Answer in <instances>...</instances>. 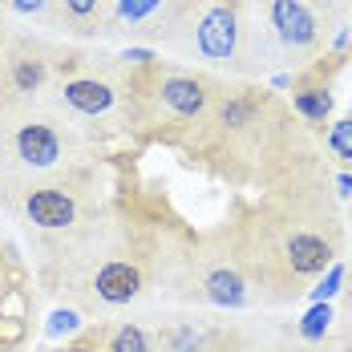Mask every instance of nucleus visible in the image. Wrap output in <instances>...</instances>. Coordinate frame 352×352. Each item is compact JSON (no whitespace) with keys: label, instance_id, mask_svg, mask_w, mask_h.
Segmentation results:
<instances>
[{"label":"nucleus","instance_id":"obj_20","mask_svg":"<svg viewBox=\"0 0 352 352\" xmlns=\"http://www.w3.org/2000/svg\"><path fill=\"white\" fill-rule=\"evenodd\" d=\"M340 296L344 300H340V316L332 320V332H352V272H349V280H344Z\"/></svg>","mask_w":352,"mask_h":352},{"label":"nucleus","instance_id":"obj_12","mask_svg":"<svg viewBox=\"0 0 352 352\" xmlns=\"http://www.w3.org/2000/svg\"><path fill=\"white\" fill-rule=\"evenodd\" d=\"M57 4V25H65L77 36H98L106 29L109 0H53Z\"/></svg>","mask_w":352,"mask_h":352},{"label":"nucleus","instance_id":"obj_7","mask_svg":"<svg viewBox=\"0 0 352 352\" xmlns=\"http://www.w3.org/2000/svg\"><path fill=\"white\" fill-rule=\"evenodd\" d=\"M0 195L21 223H29L53 239H65L73 231H81L89 219H98V211H89V203H85V175L81 170L12 182V186H0Z\"/></svg>","mask_w":352,"mask_h":352},{"label":"nucleus","instance_id":"obj_9","mask_svg":"<svg viewBox=\"0 0 352 352\" xmlns=\"http://www.w3.org/2000/svg\"><path fill=\"white\" fill-rule=\"evenodd\" d=\"M57 61H61V45H49L41 36H12L0 49V73H4L12 106L49 102V89H53V77H57Z\"/></svg>","mask_w":352,"mask_h":352},{"label":"nucleus","instance_id":"obj_22","mask_svg":"<svg viewBox=\"0 0 352 352\" xmlns=\"http://www.w3.org/2000/svg\"><path fill=\"white\" fill-rule=\"evenodd\" d=\"M12 109V98H8V85H4V73H0V118Z\"/></svg>","mask_w":352,"mask_h":352},{"label":"nucleus","instance_id":"obj_10","mask_svg":"<svg viewBox=\"0 0 352 352\" xmlns=\"http://www.w3.org/2000/svg\"><path fill=\"white\" fill-rule=\"evenodd\" d=\"M186 0H109L106 36H130V41H150L162 49L166 33L175 29L178 12Z\"/></svg>","mask_w":352,"mask_h":352},{"label":"nucleus","instance_id":"obj_14","mask_svg":"<svg viewBox=\"0 0 352 352\" xmlns=\"http://www.w3.org/2000/svg\"><path fill=\"white\" fill-rule=\"evenodd\" d=\"M332 320H336V312H332L328 304H312V308L304 312V320L296 324V336H300L304 344H324V336L332 332Z\"/></svg>","mask_w":352,"mask_h":352},{"label":"nucleus","instance_id":"obj_17","mask_svg":"<svg viewBox=\"0 0 352 352\" xmlns=\"http://www.w3.org/2000/svg\"><path fill=\"white\" fill-rule=\"evenodd\" d=\"M344 280H349V267L336 259V263H332V267H328L312 287H308V300H312V304H328L336 292H344Z\"/></svg>","mask_w":352,"mask_h":352},{"label":"nucleus","instance_id":"obj_6","mask_svg":"<svg viewBox=\"0 0 352 352\" xmlns=\"http://www.w3.org/2000/svg\"><path fill=\"white\" fill-rule=\"evenodd\" d=\"M175 280L182 283L186 300L211 304L223 312L255 308V292H251V280H247V267L239 259V247H235L231 231H219V235H207L203 243H195L190 255H182Z\"/></svg>","mask_w":352,"mask_h":352},{"label":"nucleus","instance_id":"obj_8","mask_svg":"<svg viewBox=\"0 0 352 352\" xmlns=\"http://www.w3.org/2000/svg\"><path fill=\"white\" fill-rule=\"evenodd\" d=\"M259 8H263L272 45L280 53V65L287 73L316 69V61H324L328 53L332 33L340 29V21H332L312 0H259Z\"/></svg>","mask_w":352,"mask_h":352},{"label":"nucleus","instance_id":"obj_1","mask_svg":"<svg viewBox=\"0 0 352 352\" xmlns=\"http://www.w3.org/2000/svg\"><path fill=\"white\" fill-rule=\"evenodd\" d=\"M344 231L328 170L316 166L312 175L272 190L247 223L231 227L255 304H292L308 296V287L340 259Z\"/></svg>","mask_w":352,"mask_h":352},{"label":"nucleus","instance_id":"obj_2","mask_svg":"<svg viewBox=\"0 0 352 352\" xmlns=\"http://www.w3.org/2000/svg\"><path fill=\"white\" fill-rule=\"evenodd\" d=\"M190 146L231 182L280 190L316 170L312 130L292 106L263 85H223L211 113L190 134Z\"/></svg>","mask_w":352,"mask_h":352},{"label":"nucleus","instance_id":"obj_18","mask_svg":"<svg viewBox=\"0 0 352 352\" xmlns=\"http://www.w3.org/2000/svg\"><path fill=\"white\" fill-rule=\"evenodd\" d=\"M57 352H106V328H89V332H77L69 344H61Z\"/></svg>","mask_w":352,"mask_h":352},{"label":"nucleus","instance_id":"obj_16","mask_svg":"<svg viewBox=\"0 0 352 352\" xmlns=\"http://www.w3.org/2000/svg\"><path fill=\"white\" fill-rule=\"evenodd\" d=\"M324 146H328V154H332L344 170H352V113L328 126V142H324Z\"/></svg>","mask_w":352,"mask_h":352},{"label":"nucleus","instance_id":"obj_3","mask_svg":"<svg viewBox=\"0 0 352 352\" xmlns=\"http://www.w3.org/2000/svg\"><path fill=\"white\" fill-rule=\"evenodd\" d=\"M85 146V126L57 106H12L0 118V186L73 175L81 170Z\"/></svg>","mask_w":352,"mask_h":352},{"label":"nucleus","instance_id":"obj_13","mask_svg":"<svg viewBox=\"0 0 352 352\" xmlns=\"http://www.w3.org/2000/svg\"><path fill=\"white\" fill-rule=\"evenodd\" d=\"M106 352H154V336L134 320H122L106 328Z\"/></svg>","mask_w":352,"mask_h":352},{"label":"nucleus","instance_id":"obj_4","mask_svg":"<svg viewBox=\"0 0 352 352\" xmlns=\"http://www.w3.org/2000/svg\"><path fill=\"white\" fill-rule=\"evenodd\" d=\"M223 81L203 69H182L166 61L130 65V109L126 122L142 126L158 138H186L199 130V122L211 113Z\"/></svg>","mask_w":352,"mask_h":352},{"label":"nucleus","instance_id":"obj_5","mask_svg":"<svg viewBox=\"0 0 352 352\" xmlns=\"http://www.w3.org/2000/svg\"><path fill=\"white\" fill-rule=\"evenodd\" d=\"M247 4L251 0H186L175 29L166 33L162 49L178 61H199L211 69L235 73V57L243 45Z\"/></svg>","mask_w":352,"mask_h":352},{"label":"nucleus","instance_id":"obj_21","mask_svg":"<svg viewBox=\"0 0 352 352\" xmlns=\"http://www.w3.org/2000/svg\"><path fill=\"white\" fill-rule=\"evenodd\" d=\"M336 195H340V199H352V170L336 175Z\"/></svg>","mask_w":352,"mask_h":352},{"label":"nucleus","instance_id":"obj_19","mask_svg":"<svg viewBox=\"0 0 352 352\" xmlns=\"http://www.w3.org/2000/svg\"><path fill=\"white\" fill-rule=\"evenodd\" d=\"M61 332H81V312L77 308H61L53 324H49V336H61Z\"/></svg>","mask_w":352,"mask_h":352},{"label":"nucleus","instance_id":"obj_15","mask_svg":"<svg viewBox=\"0 0 352 352\" xmlns=\"http://www.w3.org/2000/svg\"><path fill=\"white\" fill-rule=\"evenodd\" d=\"M0 8L21 16V21H33V25H57V4L53 0H0Z\"/></svg>","mask_w":352,"mask_h":352},{"label":"nucleus","instance_id":"obj_24","mask_svg":"<svg viewBox=\"0 0 352 352\" xmlns=\"http://www.w3.org/2000/svg\"><path fill=\"white\" fill-rule=\"evenodd\" d=\"M344 4H349V8H352V0H344Z\"/></svg>","mask_w":352,"mask_h":352},{"label":"nucleus","instance_id":"obj_11","mask_svg":"<svg viewBox=\"0 0 352 352\" xmlns=\"http://www.w3.org/2000/svg\"><path fill=\"white\" fill-rule=\"evenodd\" d=\"M287 106L292 113L316 134L324 126H332V109H336V98H332V85L328 81H312V77H292V94H287Z\"/></svg>","mask_w":352,"mask_h":352},{"label":"nucleus","instance_id":"obj_25","mask_svg":"<svg viewBox=\"0 0 352 352\" xmlns=\"http://www.w3.org/2000/svg\"><path fill=\"white\" fill-rule=\"evenodd\" d=\"M349 21H352V12H349Z\"/></svg>","mask_w":352,"mask_h":352},{"label":"nucleus","instance_id":"obj_23","mask_svg":"<svg viewBox=\"0 0 352 352\" xmlns=\"http://www.w3.org/2000/svg\"><path fill=\"white\" fill-rule=\"evenodd\" d=\"M336 349H340V352H352V332H336Z\"/></svg>","mask_w":352,"mask_h":352}]
</instances>
